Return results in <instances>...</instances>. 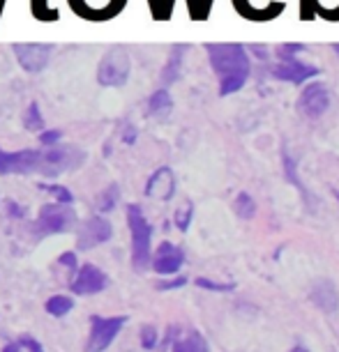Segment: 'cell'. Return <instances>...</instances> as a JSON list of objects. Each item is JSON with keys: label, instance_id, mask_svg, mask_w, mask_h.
Masks as SVG:
<instances>
[{"label": "cell", "instance_id": "1", "mask_svg": "<svg viewBox=\"0 0 339 352\" xmlns=\"http://www.w3.org/2000/svg\"><path fill=\"white\" fill-rule=\"evenodd\" d=\"M212 69L219 74V95H234L249 76V56L240 44H205Z\"/></svg>", "mask_w": 339, "mask_h": 352}, {"label": "cell", "instance_id": "2", "mask_svg": "<svg viewBox=\"0 0 339 352\" xmlns=\"http://www.w3.org/2000/svg\"><path fill=\"white\" fill-rule=\"evenodd\" d=\"M127 223L132 232V261H134L136 270H145L150 263V240L152 228L145 221L143 212L138 205H130L127 208Z\"/></svg>", "mask_w": 339, "mask_h": 352}, {"label": "cell", "instance_id": "3", "mask_svg": "<svg viewBox=\"0 0 339 352\" xmlns=\"http://www.w3.org/2000/svg\"><path fill=\"white\" fill-rule=\"evenodd\" d=\"M132 72V58L127 49L123 46H113L104 53V58L99 60V69H97V81L104 88H121V85L127 83Z\"/></svg>", "mask_w": 339, "mask_h": 352}, {"label": "cell", "instance_id": "4", "mask_svg": "<svg viewBox=\"0 0 339 352\" xmlns=\"http://www.w3.org/2000/svg\"><path fill=\"white\" fill-rule=\"evenodd\" d=\"M76 223V214L74 210H70L65 203H56V205H44L37 214L35 228L42 235H53V232H65L70 226Z\"/></svg>", "mask_w": 339, "mask_h": 352}, {"label": "cell", "instance_id": "5", "mask_svg": "<svg viewBox=\"0 0 339 352\" xmlns=\"http://www.w3.org/2000/svg\"><path fill=\"white\" fill-rule=\"evenodd\" d=\"M83 164V152H79L74 148H53L42 152V175L53 177L61 175L65 170H72L76 166Z\"/></svg>", "mask_w": 339, "mask_h": 352}, {"label": "cell", "instance_id": "6", "mask_svg": "<svg viewBox=\"0 0 339 352\" xmlns=\"http://www.w3.org/2000/svg\"><path fill=\"white\" fill-rule=\"evenodd\" d=\"M92 320V331H90V341L85 345V352H104L111 345L113 338L118 336V331L123 329V324L127 318L118 316V318H90Z\"/></svg>", "mask_w": 339, "mask_h": 352}, {"label": "cell", "instance_id": "7", "mask_svg": "<svg viewBox=\"0 0 339 352\" xmlns=\"http://www.w3.org/2000/svg\"><path fill=\"white\" fill-rule=\"evenodd\" d=\"M14 56L19 65L30 72V74H37L42 72L46 65H49V58L53 53V46L51 44H14Z\"/></svg>", "mask_w": 339, "mask_h": 352}, {"label": "cell", "instance_id": "8", "mask_svg": "<svg viewBox=\"0 0 339 352\" xmlns=\"http://www.w3.org/2000/svg\"><path fill=\"white\" fill-rule=\"evenodd\" d=\"M298 109H300L302 116H307V118L323 116V113L330 109L328 88H325L323 83H309L307 88L302 90L300 102H298Z\"/></svg>", "mask_w": 339, "mask_h": 352}, {"label": "cell", "instance_id": "9", "mask_svg": "<svg viewBox=\"0 0 339 352\" xmlns=\"http://www.w3.org/2000/svg\"><path fill=\"white\" fill-rule=\"evenodd\" d=\"M111 223L102 217H90L81 228H79V249H92L97 244L106 242L111 237Z\"/></svg>", "mask_w": 339, "mask_h": 352}, {"label": "cell", "instance_id": "10", "mask_svg": "<svg viewBox=\"0 0 339 352\" xmlns=\"http://www.w3.org/2000/svg\"><path fill=\"white\" fill-rule=\"evenodd\" d=\"M106 285H109V276L102 270H97L95 265H83L79 276L72 281V292H76V295H95V292H102Z\"/></svg>", "mask_w": 339, "mask_h": 352}, {"label": "cell", "instance_id": "11", "mask_svg": "<svg viewBox=\"0 0 339 352\" xmlns=\"http://www.w3.org/2000/svg\"><path fill=\"white\" fill-rule=\"evenodd\" d=\"M183 261H185L183 251L174 247V244L164 242V244H159L155 261H152V267H155V272H159V274H176V272L181 270Z\"/></svg>", "mask_w": 339, "mask_h": 352}, {"label": "cell", "instance_id": "12", "mask_svg": "<svg viewBox=\"0 0 339 352\" xmlns=\"http://www.w3.org/2000/svg\"><path fill=\"white\" fill-rule=\"evenodd\" d=\"M176 191V177L171 168H159L152 173V177L145 184V194L150 198H159V201H169Z\"/></svg>", "mask_w": 339, "mask_h": 352}, {"label": "cell", "instance_id": "13", "mask_svg": "<svg viewBox=\"0 0 339 352\" xmlns=\"http://www.w3.org/2000/svg\"><path fill=\"white\" fill-rule=\"evenodd\" d=\"M272 74H275V78H279V81H291V83H302L307 81V78L316 76L318 69L311 67V65H302L298 63L296 58L294 60H284L279 63L275 69H272Z\"/></svg>", "mask_w": 339, "mask_h": 352}, {"label": "cell", "instance_id": "14", "mask_svg": "<svg viewBox=\"0 0 339 352\" xmlns=\"http://www.w3.org/2000/svg\"><path fill=\"white\" fill-rule=\"evenodd\" d=\"M311 300L316 302V307L318 309H323V311H335L339 307V302H337V290L332 288V283L330 281H318L314 285V290H311Z\"/></svg>", "mask_w": 339, "mask_h": 352}, {"label": "cell", "instance_id": "15", "mask_svg": "<svg viewBox=\"0 0 339 352\" xmlns=\"http://www.w3.org/2000/svg\"><path fill=\"white\" fill-rule=\"evenodd\" d=\"M185 51H187V46L181 44V46H174V51H171L169 60H166V67L162 69V81L166 85L176 83L178 76H181V67H183V56Z\"/></svg>", "mask_w": 339, "mask_h": 352}, {"label": "cell", "instance_id": "16", "mask_svg": "<svg viewBox=\"0 0 339 352\" xmlns=\"http://www.w3.org/2000/svg\"><path fill=\"white\" fill-rule=\"evenodd\" d=\"M171 106H174V102H171V95L166 90L152 92L148 99V111L155 113V116H166V113L171 111Z\"/></svg>", "mask_w": 339, "mask_h": 352}, {"label": "cell", "instance_id": "17", "mask_svg": "<svg viewBox=\"0 0 339 352\" xmlns=\"http://www.w3.org/2000/svg\"><path fill=\"white\" fill-rule=\"evenodd\" d=\"M174 352H208V343L203 341L201 334H192L185 341H178L174 345Z\"/></svg>", "mask_w": 339, "mask_h": 352}, {"label": "cell", "instance_id": "18", "mask_svg": "<svg viewBox=\"0 0 339 352\" xmlns=\"http://www.w3.org/2000/svg\"><path fill=\"white\" fill-rule=\"evenodd\" d=\"M72 307H74V302H72L70 297H63V295L51 297V300L46 302V311H49L51 316H56V318H61V316H65V314H70Z\"/></svg>", "mask_w": 339, "mask_h": 352}, {"label": "cell", "instance_id": "19", "mask_svg": "<svg viewBox=\"0 0 339 352\" xmlns=\"http://www.w3.org/2000/svg\"><path fill=\"white\" fill-rule=\"evenodd\" d=\"M254 201H251V196L249 194H238L236 198V212H238V217H243V219H251L254 217Z\"/></svg>", "mask_w": 339, "mask_h": 352}, {"label": "cell", "instance_id": "20", "mask_svg": "<svg viewBox=\"0 0 339 352\" xmlns=\"http://www.w3.org/2000/svg\"><path fill=\"white\" fill-rule=\"evenodd\" d=\"M42 127H44L42 111H39V106H37V104H30V106H28V113H25V129L39 131Z\"/></svg>", "mask_w": 339, "mask_h": 352}, {"label": "cell", "instance_id": "21", "mask_svg": "<svg viewBox=\"0 0 339 352\" xmlns=\"http://www.w3.org/2000/svg\"><path fill=\"white\" fill-rule=\"evenodd\" d=\"M189 221H192V203H187L185 208H181V210L176 212V226L181 230H187Z\"/></svg>", "mask_w": 339, "mask_h": 352}, {"label": "cell", "instance_id": "22", "mask_svg": "<svg viewBox=\"0 0 339 352\" xmlns=\"http://www.w3.org/2000/svg\"><path fill=\"white\" fill-rule=\"evenodd\" d=\"M141 345L145 350H152L157 345V331L155 327H150V324H145V327L141 329Z\"/></svg>", "mask_w": 339, "mask_h": 352}, {"label": "cell", "instance_id": "23", "mask_svg": "<svg viewBox=\"0 0 339 352\" xmlns=\"http://www.w3.org/2000/svg\"><path fill=\"white\" fill-rule=\"evenodd\" d=\"M302 49H305L302 44H284V46H279V49H277V56L282 58V63L284 60H294L296 53H300Z\"/></svg>", "mask_w": 339, "mask_h": 352}, {"label": "cell", "instance_id": "24", "mask_svg": "<svg viewBox=\"0 0 339 352\" xmlns=\"http://www.w3.org/2000/svg\"><path fill=\"white\" fill-rule=\"evenodd\" d=\"M116 203H118V187L116 184H111V187L104 191V198H102V205H99V208H102L104 212H109V210H113V205Z\"/></svg>", "mask_w": 339, "mask_h": 352}, {"label": "cell", "instance_id": "25", "mask_svg": "<svg viewBox=\"0 0 339 352\" xmlns=\"http://www.w3.org/2000/svg\"><path fill=\"white\" fill-rule=\"evenodd\" d=\"M46 191H51L58 203H65V205L72 203V194H70L68 187H58V184H53V187H46Z\"/></svg>", "mask_w": 339, "mask_h": 352}, {"label": "cell", "instance_id": "26", "mask_svg": "<svg viewBox=\"0 0 339 352\" xmlns=\"http://www.w3.org/2000/svg\"><path fill=\"white\" fill-rule=\"evenodd\" d=\"M14 350H17V352H42V348H39V343H37V341H32V338H28V336H23L21 341H19V343L14 345Z\"/></svg>", "mask_w": 339, "mask_h": 352}, {"label": "cell", "instance_id": "27", "mask_svg": "<svg viewBox=\"0 0 339 352\" xmlns=\"http://www.w3.org/2000/svg\"><path fill=\"white\" fill-rule=\"evenodd\" d=\"M61 131L58 129H46V131H42V134H39V143L42 145H56L58 141H61Z\"/></svg>", "mask_w": 339, "mask_h": 352}, {"label": "cell", "instance_id": "28", "mask_svg": "<svg viewBox=\"0 0 339 352\" xmlns=\"http://www.w3.org/2000/svg\"><path fill=\"white\" fill-rule=\"evenodd\" d=\"M196 285L208 288V290H234V283H215V281H208V278H196Z\"/></svg>", "mask_w": 339, "mask_h": 352}, {"label": "cell", "instance_id": "29", "mask_svg": "<svg viewBox=\"0 0 339 352\" xmlns=\"http://www.w3.org/2000/svg\"><path fill=\"white\" fill-rule=\"evenodd\" d=\"M58 263L65 265L68 270H76V254H72V251H68V254H63L61 258H58Z\"/></svg>", "mask_w": 339, "mask_h": 352}, {"label": "cell", "instance_id": "30", "mask_svg": "<svg viewBox=\"0 0 339 352\" xmlns=\"http://www.w3.org/2000/svg\"><path fill=\"white\" fill-rule=\"evenodd\" d=\"M187 283V278L181 276V278H176V281H166V283H157V288L159 290H169V288H181V285Z\"/></svg>", "mask_w": 339, "mask_h": 352}, {"label": "cell", "instance_id": "31", "mask_svg": "<svg viewBox=\"0 0 339 352\" xmlns=\"http://www.w3.org/2000/svg\"><path fill=\"white\" fill-rule=\"evenodd\" d=\"M134 141H136V129L125 131V143H134Z\"/></svg>", "mask_w": 339, "mask_h": 352}, {"label": "cell", "instance_id": "32", "mask_svg": "<svg viewBox=\"0 0 339 352\" xmlns=\"http://www.w3.org/2000/svg\"><path fill=\"white\" fill-rule=\"evenodd\" d=\"M251 51H254L258 58H268V51L261 49V46H251Z\"/></svg>", "mask_w": 339, "mask_h": 352}, {"label": "cell", "instance_id": "33", "mask_svg": "<svg viewBox=\"0 0 339 352\" xmlns=\"http://www.w3.org/2000/svg\"><path fill=\"white\" fill-rule=\"evenodd\" d=\"M291 352H309V350H307V348H300V345H298V348H294Z\"/></svg>", "mask_w": 339, "mask_h": 352}, {"label": "cell", "instance_id": "34", "mask_svg": "<svg viewBox=\"0 0 339 352\" xmlns=\"http://www.w3.org/2000/svg\"><path fill=\"white\" fill-rule=\"evenodd\" d=\"M332 49H335V51H337V56H339V44H332Z\"/></svg>", "mask_w": 339, "mask_h": 352}, {"label": "cell", "instance_id": "35", "mask_svg": "<svg viewBox=\"0 0 339 352\" xmlns=\"http://www.w3.org/2000/svg\"><path fill=\"white\" fill-rule=\"evenodd\" d=\"M335 196H337V201H339V191H335Z\"/></svg>", "mask_w": 339, "mask_h": 352}]
</instances>
